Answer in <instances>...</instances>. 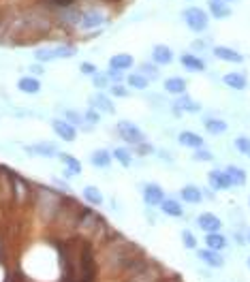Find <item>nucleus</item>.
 Masks as SVG:
<instances>
[{"label": "nucleus", "instance_id": "1", "mask_svg": "<svg viewBox=\"0 0 250 282\" xmlns=\"http://www.w3.org/2000/svg\"><path fill=\"white\" fill-rule=\"evenodd\" d=\"M139 255H141V250L135 244L127 242V239H122L120 235L113 239V242H107V246H105V263L111 271H127V267Z\"/></svg>", "mask_w": 250, "mask_h": 282}, {"label": "nucleus", "instance_id": "2", "mask_svg": "<svg viewBox=\"0 0 250 282\" xmlns=\"http://www.w3.org/2000/svg\"><path fill=\"white\" fill-rule=\"evenodd\" d=\"M62 199H65V197H60L56 191H51V188H39V193H37V212H39V216L43 218L45 223L56 221V216L60 212V205H62Z\"/></svg>", "mask_w": 250, "mask_h": 282}, {"label": "nucleus", "instance_id": "3", "mask_svg": "<svg viewBox=\"0 0 250 282\" xmlns=\"http://www.w3.org/2000/svg\"><path fill=\"white\" fill-rule=\"evenodd\" d=\"M77 54V47L73 43H54L47 47H41L35 51V60L45 65V62H54V60H65V58H73Z\"/></svg>", "mask_w": 250, "mask_h": 282}, {"label": "nucleus", "instance_id": "4", "mask_svg": "<svg viewBox=\"0 0 250 282\" xmlns=\"http://www.w3.org/2000/svg\"><path fill=\"white\" fill-rule=\"evenodd\" d=\"M182 19H184V24L193 30V33H205L207 26H210V17H207V13L203 11V9H199V7L184 9V11H182Z\"/></svg>", "mask_w": 250, "mask_h": 282}, {"label": "nucleus", "instance_id": "5", "mask_svg": "<svg viewBox=\"0 0 250 282\" xmlns=\"http://www.w3.org/2000/svg\"><path fill=\"white\" fill-rule=\"evenodd\" d=\"M105 13H101L99 9H81L79 15V26L77 30H83V33H90V30H97L101 26H105Z\"/></svg>", "mask_w": 250, "mask_h": 282}, {"label": "nucleus", "instance_id": "6", "mask_svg": "<svg viewBox=\"0 0 250 282\" xmlns=\"http://www.w3.org/2000/svg\"><path fill=\"white\" fill-rule=\"evenodd\" d=\"M116 133H118L127 143H131V145H139V143L145 141L143 131H141L139 127H135V124L129 122V120H120V122L116 124Z\"/></svg>", "mask_w": 250, "mask_h": 282}, {"label": "nucleus", "instance_id": "7", "mask_svg": "<svg viewBox=\"0 0 250 282\" xmlns=\"http://www.w3.org/2000/svg\"><path fill=\"white\" fill-rule=\"evenodd\" d=\"M51 129H54V133L58 135L62 141H75V139H77V129H75V124L67 122L65 118H54V120H51Z\"/></svg>", "mask_w": 250, "mask_h": 282}, {"label": "nucleus", "instance_id": "8", "mask_svg": "<svg viewBox=\"0 0 250 282\" xmlns=\"http://www.w3.org/2000/svg\"><path fill=\"white\" fill-rule=\"evenodd\" d=\"M24 150H26V154L41 156V159H54V156H58V145L51 141H39L33 145H24Z\"/></svg>", "mask_w": 250, "mask_h": 282}, {"label": "nucleus", "instance_id": "9", "mask_svg": "<svg viewBox=\"0 0 250 282\" xmlns=\"http://www.w3.org/2000/svg\"><path fill=\"white\" fill-rule=\"evenodd\" d=\"M165 199V191L159 186V184H143V201L145 205H150V207H156V205H161Z\"/></svg>", "mask_w": 250, "mask_h": 282}, {"label": "nucleus", "instance_id": "10", "mask_svg": "<svg viewBox=\"0 0 250 282\" xmlns=\"http://www.w3.org/2000/svg\"><path fill=\"white\" fill-rule=\"evenodd\" d=\"M197 225H199V229L205 233H216V231H221L223 221L212 212H203V214L197 216Z\"/></svg>", "mask_w": 250, "mask_h": 282}, {"label": "nucleus", "instance_id": "11", "mask_svg": "<svg viewBox=\"0 0 250 282\" xmlns=\"http://www.w3.org/2000/svg\"><path fill=\"white\" fill-rule=\"evenodd\" d=\"M79 15H81V9H77V7H67V9H62V13H60V17L56 19V22L62 28L73 30V28L79 26Z\"/></svg>", "mask_w": 250, "mask_h": 282}, {"label": "nucleus", "instance_id": "12", "mask_svg": "<svg viewBox=\"0 0 250 282\" xmlns=\"http://www.w3.org/2000/svg\"><path fill=\"white\" fill-rule=\"evenodd\" d=\"M212 51H214V56H216L218 60H223V62H231V65H242V62H244V56L239 54L237 49H233V47L216 45Z\"/></svg>", "mask_w": 250, "mask_h": 282}, {"label": "nucleus", "instance_id": "13", "mask_svg": "<svg viewBox=\"0 0 250 282\" xmlns=\"http://www.w3.org/2000/svg\"><path fill=\"white\" fill-rule=\"evenodd\" d=\"M90 107H95L99 113H107V116H113L116 113V107H113V103L109 97H105L103 92H97L90 97Z\"/></svg>", "mask_w": 250, "mask_h": 282}, {"label": "nucleus", "instance_id": "14", "mask_svg": "<svg viewBox=\"0 0 250 282\" xmlns=\"http://www.w3.org/2000/svg\"><path fill=\"white\" fill-rule=\"evenodd\" d=\"M207 182L214 191H227V188H231V180H229L227 171H221V169H212L207 173Z\"/></svg>", "mask_w": 250, "mask_h": 282}, {"label": "nucleus", "instance_id": "15", "mask_svg": "<svg viewBox=\"0 0 250 282\" xmlns=\"http://www.w3.org/2000/svg\"><path fill=\"white\" fill-rule=\"evenodd\" d=\"M152 60H154V65H159V67L171 65L173 62V49L169 45H154L152 47Z\"/></svg>", "mask_w": 250, "mask_h": 282}, {"label": "nucleus", "instance_id": "16", "mask_svg": "<svg viewBox=\"0 0 250 282\" xmlns=\"http://www.w3.org/2000/svg\"><path fill=\"white\" fill-rule=\"evenodd\" d=\"M223 81H225V86L231 88V90H246L248 88V79H246L244 73H239V71L227 73V75L223 77Z\"/></svg>", "mask_w": 250, "mask_h": 282}, {"label": "nucleus", "instance_id": "17", "mask_svg": "<svg viewBox=\"0 0 250 282\" xmlns=\"http://www.w3.org/2000/svg\"><path fill=\"white\" fill-rule=\"evenodd\" d=\"M178 141H180V145H184V148H193V150L203 148V137L199 133H193V131H182L178 135Z\"/></svg>", "mask_w": 250, "mask_h": 282}, {"label": "nucleus", "instance_id": "18", "mask_svg": "<svg viewBox=\"0 0 250 282\" xmlns=\"http://www.w3.org/2000/svg\"><path fill=\"white\" fill-rule=\"evenodd\" d=\"M180 62H182V67L186 69V71H193V73H201V71H205V62L197 56V54H182L180 56Z\"/></svg>", "mask_w": 250, "mask_h": 282}, {"label": "nucleus", "instance_id": "19", "mask_svg": "<svg viewBox=\"0 0 250 282\" xmlns=\"http://www.w3.org/2000/svg\"><path fill=\"white\" fill-rule=\"evenodd\" d=\"M58 159H60V163L65 165V169H67L65 175L73 177V175H79L81 173V163L73 154H58Z\"/></svg>", "mask_w": 250, "mask_h": 282}, {"label": "nucleus", "instance_id": "20", "mask_svg": "<svg viewBox=\"0 0 250 282\" xmlns=\"http://www.w3.org/2000/svg\"><path fill=\"white\" fill-rule=\"evenodd\" d=\"M135 65V60L131 54H113L109 58V69H116V71H129Z\"/></svg>", "mask_w": 250, "mask_h": 282}, {"label": "nucleus", "instance_id": "21", "mask_svg": "<svg viewBox=\"0 0 250 282\" xmlns=\"http://www.w3.org/2000/svg\"><path fill=\"white\" fill-rule=\"evenodd\" d=\"M199 259L203 261L205 265H210V267H223L225 265V259L218 255V250H212V248H205V250H199Z\"/></svg>", "mask_w": 250, "mask_h": 282}, {"label": "nucleus", "instance_id": "22", "mask_svg": "<svg viewBox=\"0 0 250 282\" xmlns=\"http://www.w3.org/2000/svg\"><path fill=\"white\" fill-rule=\"evenodd\" d=\"M17 90L24 92V94H39L41 92V81L33 75H26L17 81Z\"/></svg>", "mask_w": 250, "mask_h": 282}, {"label": "nucleus", "instance_id": "23", "mask_svg": "<svg viewBox=\"0 0 250 282\" xmlns=\"http://www.w3.org/2000/svg\"><path fill=\"white\" fill-rule=\"evenodd\" d=\"M111 161H113V156H111V152H107V150H95L90 154V163L95 165V167H99V169H107V167L111 165Z\"/></svg>", "mask_w": 250, "mask_h": 282}, {"label": "nucleus", "instance_id": "24", "mask_svg": "<svg viewBox=\"0 0 250 282\" xmlns=\"http://www.w3.org/2000/svg\"><path fill=\"white\" fill-rule=\"evenodd\" d=\"M180 197L186 201V203H201V199H203V193L197 188L195 184H186V186H182V191H180Z\"/></svg>", "mask_w": 250, "mask_h": 282}, {"label": "nucleus", "instance_id": "25", "mask_svg": "<svg viewBox=\"0 0 250 282\" xmlns=\"http://www.w3.org/2000/svg\"><path fill=\"white\" fill-rule=\"evenodd\" d=\"M175 111H189V113H197L201 111V105L195 103L189 94H180V99L175 101Z\"/></svg>", "mask_w": 250, "mask_h": 282}, {"label": "nucleus", "instance_id": "26", "mask_svg": "<svg viewBox=\"0 0 250 282\" xmlns=\"http://www.w3.org/2000/svg\"><path fill=\"white\" fill-rule=\"evenodd\" d=\"M161 212L171 216V218H180V216H184V207L180 205V201H175V199H163Z\"/></svg>", "mask_w": 250, "mask_h": 282}, {"label": "nucleus", "instance_id": "27", "mask_svg": "<svg viewBox=\"0 0 250 282\" xmlns=\"http://www.w3.org/2000/svg\"><path fill=\"white\" fill-rule=\"evenodd\" d=\"M210 13L214 19H227L231 17V7L227 3H221V0H210Z\"/></svg>", "mask_w": 250, "mask_h": 282}, {"label": "nucleus", "instance_id": "28", "mask_svg": "<svg viewBox=\"0 0 250 282\" xmlns=\"http://www.w3.org/2000/svg\"><path fill=\"white\" fill-rule=\"evenodd\" d=\"M227 175H229V180H231V186H244L246 184V171L242 169V167H237V165H229L227 167Z\"/></svg>", "mask_w": 250, "mask_h": 282}, {"label": "nucleus", "instance_id": "29", "mask_svg": "<svg viewBox=\"0 0 250 282\" xmlns=\"http://www.w3.org/2000/svg\"><path fill=\"white\" fill-rule=\"evenodd\" d=\"M165 90L169 94H175V97L186 94V79H182V77H167L165 79Z\"/></svg>", "mask_w": 250, "mask_h": 282}, {"label": "nucleus", "instance_id": "30", "mask_svg": "<svg viewBox=\"0 0 250 282\" xmlns=\"http://www.w3.org/2000/svg\"><path fill=\"white\" fill-rule=\"evenodd\" d=\"M81 195H83V199H86L90 205H103V193L99 191V188L97 186H86V188H83V191H81Z\"/></svg>", "mask_w": 250, "mask_h": 282}, {"label": "nucleus", "instance_id": "31", "mask_svg": "<svg viewBox=\"0 0 250 282\" xmlns=\"http://www.w3.org/2000/svg\"><path fill=\"white\" fill-rule=\"evenodd\" d=\"M203 127H205V131L210 133V135H223V133H227V122L225 120H218V118H207L205 122H203Z\"/></svg>", "mask_w": 250, "mask_h": 282}, {"label": "nucleus", "instance_id": "32", "mask_svg": "<svg viewBox=\"0 0 250 282\" xmlns=\"http://www.w3.org/2000/svg\"><path fill=\"white\" fill-rule=\"evenodd\" d=\"M148 83H150V79L145 77V75H141L139 71L131 73V75L127 77V86L133 88V90H145V88H148Z\"/></svg>", "mask_w": 250, "mask_h": 282}, {"label": "nucleus", "instance_id": "33", "mask_svg": "<svg viewBox=\"0 0 250 282\" xmlns=\"http://www.w3.org/2000/svg\"><path fill=\"white\" fill-rule=\"evenodd\" d=\"M205 244H207V248H212V250H225L227 248V237L221 235V231L207 233L205 235Z\"/></svg>", "mask_w": 250, "mask_h": 282}, {"label": "nucleus", "instance_id": "34", "mask_svg": "<svg viewBox=\"0 0 250 282\" xmlns=\"http://www.w3.org/2000/svg\"><path fill=\"white\" fill-rule=\"evenodd\" d=\"M111 156H113V161H118L122 167H131L133 165V154L127 148H116L111 152Z\"/></svg>", "mask_w": 250, "mask_h": 282}, {"label": "nucleus", "instance_id": "35", "mask_svg": "<svg viewBox=\"0 0 250 282\" xmlns=\"http://www.w3.org/2000/svg\"><path fill=\"white\" fill-rule=\"evenodd\" d=\"M139 73H141V75H145V77H148V79H159V75H161V73H159V65H152V62H143V65L139 67Z\"/></svg>", "mask_w": 250, "mask_h": 282}, {"label": "nucleus", "instance_id": "36", "mask_svg": "<svg viewBox=\"0 0 250 282\" xmlns=\"http://www.w3.org/2000/svg\"><path fill=\"white\" fill-rule=\"evenodd\" d=\"M109 94L111 97H118V99H127L131 90L124 86V83H109Z\"/></svg>", "mask_w": 250, "mask_h": 282}, {"label": "nucleus", "instance_id": "37", "mask_svg": "<svg viewBox=\"0 0 250 282\" xmlns=\"http://www.w3.org/2000/svg\"><path fill=\"white\" fill-rule=\"evenodd\" d=\"M62 118H65L67 122H71V124H83V116L79 111H73V109H62Z\"/></svg>", "mask_w": 250, "mask_h": 282}, {"label": "nucleus", "instance_id": "38", "mask_svg": "<svg viewBox=\"0 0 250 282\" xmlns=\"http://www.w3.org/2000/svg\"><path fill=\"white\" fill-rule=\"evenodd\" d=\"M235 148H237V152H242L244 156H248V159H250V139L248 137L239 135V137L235 139Z\"/></svg>", "mask_w": 250, "mask_h": 282}, {"label": "nucleus", "instance_id": "39", "mask_svg": "<svg viewBox=\"0 0 250 282\" xmlns=\"http://www.w3.org/2000/svg\"><path fill=\"white\" fill-rule=\"evenodd\" d=\"M182 244H184V248H189V250L197 248V237L193 235V231H189V229H184V231H182Z\"/></svg>", "mask_w": 250, "mask_h": 282}, {"label": "nucleus", "instance_id": "40", "mask_svg": "<svg viewBox=\"0 0 250 282\" xmlns=\"http://www.w3.org/2000/svg\"><path fill=\"white\" fill-rule=\"evenodd\" d=\"M193 159L195 161H199V163H210V161H214V154L210 152V150H203V148H199L195 154H193Z\"/></svg>", "mask_w": 250, "mask_h": 282}, {"label": "nucleus", "instance_id": "41", "mask_svg": "<svg viewBox=\"0 0 250 282\" xmlns=\"http://www.w3.org/2000/svg\"><path fill=\"white\" fill-rule=\"evenodd\" d=\"M92 83H95V86L99 88V90H103V88H109V77L107 75H99V73H97V75H92Z\"/></svg>", "mask_w": 250, "mask_h": 282}, {"label": "nucleus", "instance_id": "42", "mask_svg": "<svg viewBox=\"0 0 250 282\" xmlns=\"http://www.w3.org/2000/svg\"><path fill=\"white\" fill-rule=\"evenodd\" d=\"M101 120V113L95 109V107H90L88 111H83V122H90V124H97Z\"/></svg>", "mask_w": 250, "mask_h": 282}, {"label": "nucleus", "instance_id": "43", "mask_svg": "<svg viewBox=\"0 0 250 282\" xmlns=\"http://www.w3.org/2000/svg\"><path fill=\"white\" fill-rule=\"evenodd\" d=\"M107 77H109L111 83H122V81H127L124 73H122V71H116V69H109V71H107Z\"/></svg>", "mask_w": 250, "mask_h": 282}, {"label": "nucleus", "instance_id": "44", "mask_svg": "<svg viewBox=\"0 0 250 282\" xmlns=\"http://www.w3.org/2000/svg\"><path fill=\"white\" fill-rule=\"evenodd\" d=\"M79 71L83 73V75H97V73H99V69H97V65H92V62H81V65H79Z\"/></svg>", "mask_w": 250, "mask_h": 282}, {"label": "nucleus", "instance_id": "45", "mask_svg": "<svg viewBox=\"0 0 250 282\" xmlns=\"http://www.w3.org/2000/svg\"><path fill=\"white\" fill-rule=\"evenodd\" d=\"M51 5H56V7H60V9H67V7H73L77 3V0H49Z\"/></svg>", "mask_w": 250, "mask_h": 282}, {"label": "nucleus", "instance_id": "46", "mask_svg": "<svg viewBox=\"0 0 250 282\" xmlns=\"http://www.w3.org/2000/svg\"><path fill=\"white\" fill-rule=\"evenodd\" d=\"M135 148H137V152H139V154H148V152H152V148H150V145L145 143V141H143V143H139V145H135Z\"/></svg>", "mask_w": 250, "mask_h": 282}, {"label": "nucleus", "instance_id": "47", "mask_svg": "<svg viewBox=\"0 0 250 282\" xmlns=\"http://www.w3.org/2000/svg\"><path fill=\"white\" fill-rule=\"evenodd\" d=\"M30 71H33L35 75H41V73H43V67H41V65H35V67H30Z\"/></svg>", "mask_w": 250, "mask_h": 282}, {"label": "nucleus", "instance_id": "48", "mask_svg": "<svg viewBox=\"0 0 250 282\" xmlns=\"http://www.w3.org/2000/svg\"><path fill=\"white\" fill-rule=\"evenodd\" d=\"M221 3H227L229 5V3H235V0H221Z\"/></svg>", "mask_w": 250, "mask_h": 282}, {"label": "nucleus", "instance_id": "49", "mask_svg": "<svg viewBox=\"0 0 250 282\" xmlns=\"http://www.w3.org/2000/svg\"><path fill=\"white\" fill-rule=\"evenodd\" d=\"M248 267H250V257H248Z\"/></svg>", "mask_w": 250, "mask_h": 282}, {"label": "nucleus", "instance_id": "50", "mask_svg": "<svg viewBox=\"0 0 250 282\" xmlns=\"http://www.w3.org/2000/svg\"><path fill=\"white\" fill-rule=\"evenodd\" d=\"M248 242H250V237H248Z\"/></svg>", "mask_w": 250, "mask_h": 282}]
</instances>
